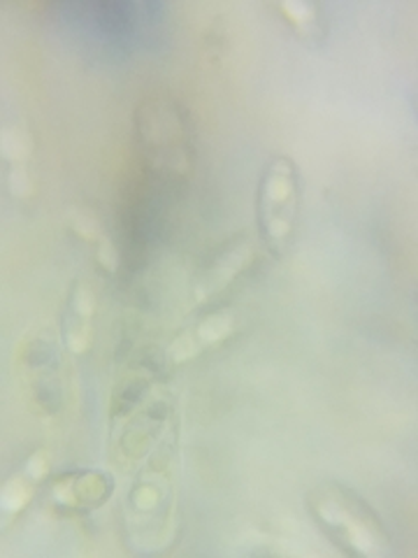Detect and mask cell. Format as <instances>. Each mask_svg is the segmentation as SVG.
Wrapping results in <instances>:
<instances>
[{"mask_svg":"<svg viewBox=\"0 0 418 558\" xmlns=\"http://www.w3.org/2000/svg\"><path fill=\"white\" fill-rule=\"evenodd\" d=\"M307 512L321 533L354 558L393 556V537L372 505L342 482L317 484L307 494Z\"/></svg>","mask_w":418,"mask_h":558,"instance_id":"1","label":"cell"},{"mask_svg":"<svg viewBox=\"0 0 418 558\" xmlns=\"http://www.w3.org/2000/svg\"><path fill=\"white\" fill-rule=\"evenodd\" d=\"M303 205L300 172L286 154H274L263 166L256 189L258 240L274 256L282 258L298 229Z\"/></svg>","mask_w":418,"mask_h":558,"instance_id":"2","label":"cell"},{"mask_svg":"<svg viewBox=\"0 0 418 558\" xmlns=\"http://www.w3.org/2000/svg\"><path fill=\"white\" fill-rule=\"evenodd\" d=\"M139 137H143L145 154L156 170L168 174L188 172V143L186 126L180 112L163 100H149L147 108L139 110Z\"/></svg>","mask_w":418,"mask_h":558,"instance_id":"3","label":"cell"},{"mask_svg":"<svg viewBox=\"0 0 418 558\" xmlns=\"http://www.w3.org/2000/svg\"><path fill=\"white\" fill-rule=\"evenodd\" d=\"M256 260V242L249 233H235L229 240L209 252L202 264L190 277V299L196 305H207L229 289L235 279L247 272V268Z\"/></svg>","mask_w":418,"mask_h":558,"instance_id":"4","label":"cell"},{"mask_svg":"<svg viewBox=\"0 0 418 558\" xmlns=\"http://www.w3.org/2000/svg\"><path fill=\"white\" fill-rule=\"evenodd\" d=\"M239 319L233 310H214L202 314L200 319L182 328L177 338H172L165 347L163 359L170 368H177L188 361L202 356L209 349L219 347L237 333Z\"/></svg>","mask_w":418,"mask_h":558,"instance_id":"5","label":"cell"},{"mask_svg":"<svg viewBox=\"0 0 418 558\" xmlns=\"http://www.w3.org/2000/svg\"><path fill=\"white\" fill-rule=\"evenodd\" d=\"M94 314L96 301L91 289L84 282L70 287L63 312V340L73 354H84L94 340Z\"/></svg>","mask_w":418,"mask_h":558,"instance_id":"6","label":"cell"},{"mask_svg":"<svg viewBox=\"0 0 418 558\" xmlns=\"http://www.w3.org/2000/svg\"><path fill=\"white\" fill-rule=\"evenodd\" d=\"M49 473V453L45 449L33 451L26 463L3 484V519H14L38 492L40 482Z\"/></svg>","mask_w":418,"mask_h":558,"instance_id":"7","label":"cell"},{"mask_svg":"<svg viewBox=\"0 0 418 558\" xmlns=\"http://www.w3.org/2000/svg\"><path fill=\"white\" fill-rule=\"evenodd\" d=\"M33 156L30 133L22 126L3 131V159L8 161V189L16 198H30L35 194V182L28 172V161Z\"/></svg>","mask_w":418,"mask_h":558,"instance_id":"8","label":"cell"},{"mask_svg":"<svg viewBox=\"0 0 418 558\" xmlns=\"http://www.w3.org/2000/svg\"><path fill=\"white\" fill-rule=\"evenodd\" d=\"M67 226L79 240L91 244L96 254V264L108 275H114L119 268V254L112 238L108 235V231H104V226L94 209L82 207V205L73 207L67 213Z\"/></svg>","mask_w":418,"mask_h":558,"instance_id":"9","label":"cell"},{"mask_svg":"<svg viewBox=\"0 0 418 558\" xmlns=\"http://www.w3.org/2000/svg\"><path fill=\"white\" fill-rule=\"evenodd\" d=\"M282 20L300 35V40L307 45H321L325 38V22L323 10L319 3H309V0H279L272 5Z\"/></svg>","mask_w":418,"mask_h":558,"instance_id":"10","label":"cell"}]
</instances>
